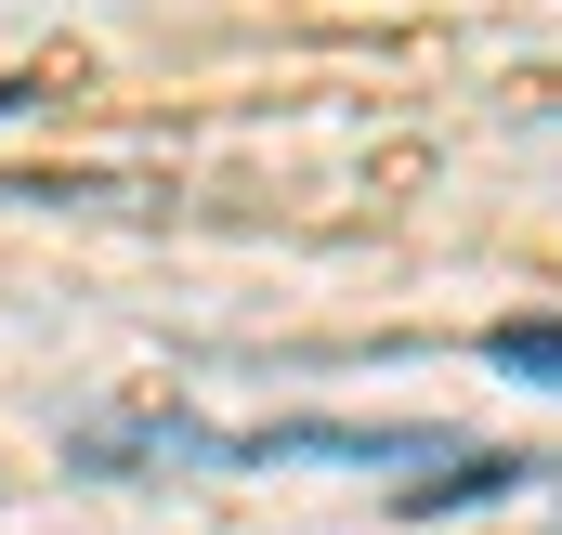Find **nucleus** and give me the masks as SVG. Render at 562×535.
<instances>
[{
    "instance_id": "f257e3e1",
    "label": "nucleus",
    "mask_w": 562,
    "mask_h": 535,
    "mask_svg": "<svg viewBox=\"0 0 562 535\" xmlns=\"http://www.w3.org/2000/svg\"><path fill=\"white\" fill-rule=\"evenodd\" d=\"M510 483H524V457H445L406 510H471V497H510Z\"/></svg>"
},
{
    "instance_id": "f03ea898",
    "label": "nucleus",
    "mask_w": 562,
    "mask_h": 535,
    "mask_svg": "<svg viewBox=\"0 0 562 535\" xmlns=\"http://www.w3.org/2000/svg\"><path fill=\"white\" fill-rule=\"evenodd\" d=\"M484 366H510V379H562V327H484Z\"/></svg>"
},
{
    "instance_id": "7ed1b4c3",
    "label": "nucleus",
    "mask_w": 562,
    "mask_h": 535,
    "mask_svg": "<svg viewBox=\"0 0 562 535\" xmlns=\"http://www.w3.org/2000/svg\"><path fill=\"white\" fill-rule=\"evenodd\" d=\"M13 105H40V79H0V118H13Z\"/></svg>"
}]
</instances>
